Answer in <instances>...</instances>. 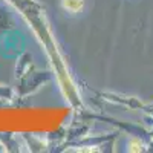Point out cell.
<instances>
[{
    "label": "cell",
    "mask_w": 153,
    "mask_h": 153,
    "mask_svg": "<svg viewBox=\"0 0 153 153\" xmlns=\"http://www.w3.org/2000/svg\"><path fill=\"white\" fill-rule=\"evenodd\" d=\"M84 0H61V6L65 11L76 14V12H81L84 9Z\"/></svg>",
    "instance_id": "6da1fadb"
},
{
    "label": "cell",
    "mask_w": 153,
    "mask_h": 153,
    "mask_svg": "<svg viewBox=\"0 0 153 153\" xmlns=\"http://www.w3.org/2000/svg\"><path fill=\"white\" fill-rule=\"evenodd\" d=\"M129 150H130V152H141V150H143L141 141H138V139H132L130 144H129Z\"/></svg>",
    "instance_id": "7a4b0ae2"
}]
</instances>
